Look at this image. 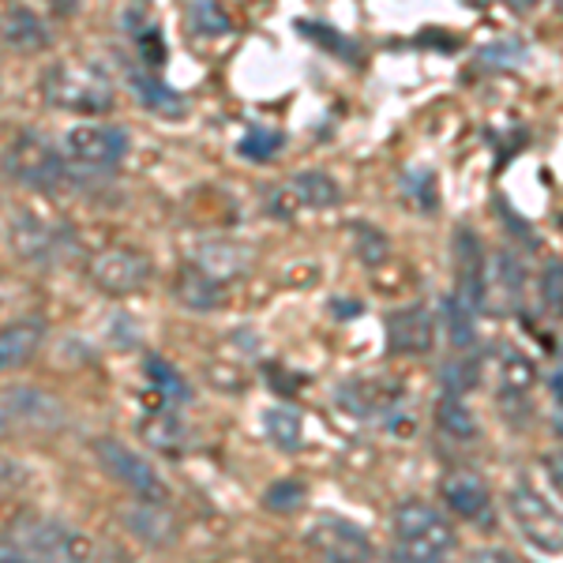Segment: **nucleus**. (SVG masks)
<instances>
[{"label": "nucleus", "instance_id": "f257e3e1", "mask_svg": "<svg viewBox=\"0 0 563 563\" xmlns=\"http://www.w3.org/2000/svg\"><path fill=\"white\" fill-rule=\"evenodd\" d=\"M395 549L402 563H448L455 552V530L432 504L406 499L395 511Z\"/></svg>", "mask_w": 563, "mask_h": 563}, {"label": "nucleus", "instance_id": "f03ea898", "mask_svg": "<svg viewBox=\"0 0 563 563\" xmlns=\"http://www.w3.org/2000/svg\"><path fill=\"white\" fill-rule=\"evenodd\" d=\"M42 95L53 106L71 109V113H106L113 106V87L95 65H53L42 76Z\"/></svg>", "mask_w": 563, "mask_h": 563}, {"label": "nucleus", "instance_id": "7ed1b4c3", "mask_svg": "<svg viewBox=\"0 0 563 563\" xmlns=\"http://www.w3.org/2000/svg\"><path fill=\"white\" fill-rule=\"evenodd\" d=\"M8 552L23 563H79V549L65 526L38 519V515H20L8 526Z\"/></svg>", "mask_w": 563, "mask_h": 563}, {"label": "nucleus", "instance_id": "20e7f679", "mask_svg": "<svg viewBox=\"0 0 563 563\" xmlns=\"http://www.w3.org/2000/svg\"><path fill=\"white\" fill-rule=\"evenodd\" d=\"M4 169H8V177H15L20 185L42 188V192H49V188H57L60 180H65V162H60V154L34 132H23L8 143Z\"/></svg>", "mask_w": 563, "mask_h": 563}, {"label": "nucleus", "instance_id": "39448f33", "mask_svg": "<svg viewBox=\"0 0 563 563\" xmlns=\"http://www.w3.org/2000/svg\"><path fill=\"white\" fill-rule=\"evenodd\" d=\"M95 455H98V466H102L106 474L117 481V485H124L129 493H135L140 499L158 504V499L166 496V481L158 477V470H154L143 455H135L129 443L95 440Z\"/></svg>", "mask_w": 563, "mask_h": 563}, {"label": "nucleus", "instance_id": "423d86ee", "mask_svg": "<svg viewBox=\"0 0 563 563\" xmlns=\"http://www.w3.org/2000/svg\"><path fill=\"white\" fill-rule=\"evenodd\" d=\"M511 515L530 544H538L541 552H552V556L563 552V515L533 485L511 488Z\"/></svg>", "mask_w": 563, "mask_h": 563}, {"label": "nucleus", "instance_id": "0eeeda50", "mask_svg": "<svg viewBox=\"0 0 563 563\" xmlns=\"http://www.w3.org/2000/svg\"><path fill=\"white\" fill-rule=\"evenodd\" d=\"M4 424L23 432H57L65 424V406L38 387H8L4 390Z\"/></svg>", "mask_w": 563, "mask_h": 563}, {"label": "nucleus", "instance_id": "6e6552de", "mask_svg": "<svg viewBox=\"0 0 563 563\" xmlns=\"http://www.w3.org/2000/svg\"><path fill=\"white\" fill-rule=\"evenodd\" d=\"M308 544H312L316 556H323L327 563H368L372 560L368 533L346 519H334V515L316 519V526L308 530Z\"/></svg>", "mask_w": 563, "mask_h": 563}, {"label": "nucleus", "instance_id": "1a4fd4ad", "mask_svg": "<svg viewBox=\"0 0 563 563\" xmlns=\"http://www.w3.org/2000/svg\"><path fill=\"white\" fill-rule=\"evenodd\" d=\"M65 151L79 166L106 169V166H117V162L129 154V135L117 129V124H76V129L65 135Z\"/></svg>", "mask_w": 563, "mask_h": 563}, {"label": "nucleus", "instance_id": "9d476101", "mask_svg": "<svg viewBox=\"0 0 563 563\" xmlns=\"http://www.w3.org/2000/svg\"><path fill=\"white\" fill-rule=\"evenodd\" d=\"M147 275H151V263L143 260L140 252H129V249H109L90 260V282H95L102 294H113V297L143 289Z\"/></svg>", "mask_w": 563, "mask_h": 563}, {"label": "nucleus", "instance_id": "9b49d317", "mask_svg": "<svg viewBox=\"0 0 563 563\" xmlns=\"http://www.w3.org/2000/svg\"><path fill=\"white\" fill-rule=\"evenodd\" d=\"M455 256H459V289L455 297L462 305H470L474 312L485 308L488 297V275H485V249L474 230L455 233Z\"/></svg>", "mask_w": 563, "mask_h": 563}, {"label": "nucleus", "instance_id": "f8f14e48", "mask_svg": "<svg viewBox=\"0 0 563 563\" xmlns=\"http://www.w3.org/2000/svg\"><path fill=\"white\" fill-rule=\"evenodd\" d=\"M435 339V320L424 305L398 308L387 316V342L395 353H429Z\"/></svg>", "mask_w": 563, "mask_h": 563}, {"label": "nucleus", "instance_id": "ddd939ff", "mask_svg": "<svg viewBox=\"0 0 563 563\" xmlns=\"http://www.w3.org/2000/svg\"><path fill=\"white\" fill-rule=\"evenodd\" d=\"M8 238H12V249L31 263H49L57 252V233L34 211H15L8 222Z\"/></svg>", "mask_w": 563, "mask_h": 563}, {"label": "nucleus", "instance_id": "4468645a", "mask_svg": "<svg viewBox=\"0 0 563 563\" xmlns=\"http://www.w3.org/2000/svg\"><path fill=\"white\" fill-rule=\"evenodd\" d=\"M443 499H448V507L462 515V519H481L488 511V485L474 470H451L443 477Z\"/></svg>", "mask_w": 563, "mask_h": 563}, {"label": "nucleus", "instance_id": "2eb2a0df", "mask_svg": "<svg viewBox=\"0 0 563 563\" xmlns=\"http://www.w3.org/2000/svg\"><path fill=\"white\" fill-rule=\"evenodd\" d=\"M174 294L192 312H211V308H218V297H222V282L211 271L199 267V263H185L174 278Z\"/></svg>", "mask_w": 563, "mask_h": 563}, {"label": "nucleus", "instance_id": "dca6fc26", "mask_svg": "<svg viewBox=\"0 0 563 563\" xmlns=\"http://www.w3.org/2000/svg\"><path fill=\"white\" fill-rule=\"evenodd\" d=\"M45 327L38 320H20V323H8L4 334H0V368H20L26 361L34 357L38 350Z\"/></svg>", "mask_w": 563, "mask_h": 563}, {"label": "nucleus", "instance_id": "f3484780", "mask_svg": "<svg viewBox=\"0 0 563 563\" xmlns=\"http://www.w3.org/2000/svg\"><path fill=\"white\" fill-rule=\"evenodd\" d=\"M124 522H129V530L140 533L147 544H169L177 538V522L169 519L166 507L151 504V499H143L140 507H129V511H124Z\"/></svg>", "mask_w": 563, "mask_h": 563}, {"label": "nucleus", "instance_id": "a211bd4d", "mask_svg": "<svg viewBox=\"0 0 563 563\" xmlns=\"http://www.w3.org/2000/svg\"><path fill=\"white\" fill-rule=\"evenodd\" d=\"M4 42L12 45V49H23V53L42 49V45L49 42V26H45L31 8H8L4 12Z\"/></svg>", "mask_w": 563, "mask_h": 563}, {"label": "nucleus", "instance_id": "6ab92c4d", "mask_svg": "<svg viewBox=\"0 0 563 563\" xmlns=\"http://www.w3.org/2000/svg\"><path fill=\"white\" fill-rule=\"evenodd\" d=\"M140 432H143V440H147L154 451H166V455H180V451H185V443H188L185 424H180L177 417L166 410V406H162L158 413L143 417Z\"/></svg>", "mask_w": 563, "mask_h": 563}, {"label": "nucleus", "instance_id": "aec40b11", "mask_svg": "<svg viewBox=\"0 0 563 563\" xmlns=\"http://www.w3.org/2000/svg\"><path fill=\"white\" fill-rule=\"evenodd\" d=\"M132 90L140 95L143 106H151L154 113H166V117H180L185 113V102H180V95L174 87H166L158 76H151V71H132Z\"/></svg>", "mask_w": 563, "mask_h": 563}, {"label": "nucleus", "instance_id": "412c9836", "mask_svg": "<svg viewBox=\"0 0 563 563\" xmlns=\"http://www.w3.org/2000/svg\"><path fill=\"white\" fill-rule=\"evenodd\" d=\"M263 432L271 435V443L282 451H297L305 440V424H301V413L289 410V406H271L263 413Z\"/></svg>", "mask_w": 563, "mask_h": 563}, {"label": "nucleus", "instance_id": "4be33fe9", "mask_svg": "<svg viewBox=\"0 0 563 563\" xmlns=\"http://www.w3.org/2000/svg\"><path fill=\"white\" fill-rule=\"evenodd\" d=\"M435 424H440L448 435H459V440H474L477 435L474 410H470V406L455 395H443L440 402H435Z\"/></svg>", "mask_w": 563, "mask_h": 563}, {"label": "nucleus", "instance_id": "5701e85b", "mask_svg": "<svg viewBox=\"0 0 563 563\" xmlns=\"http://www.w3.org/2000/svg\"><path fill=\"white\" fill-rule=\"evenodd\" d=\"M289 192L301 199L305 207H331V203H339V185H334V177L320 174V169H305V174H297L294 185H289Z\"/></svg>", "mask_w": 563, "mask_h": 563}, {"label": "nucleus", "instance_id": "b1692460", "mask_svg": "<svg viewBox=\"0 0 563 563\" xmlns=\"http://www.w3.org/2000/svg\"><path fill=\"white\" fill-rule=\"evenodd\" d=\"M147 379H151V387L158 390V395L166 398L169 406H180V402H188V398H192V390H188V379L180 376V372L169 365V361H162V357H147Z\"/></svg>", "mask_w": 563, "mask_h": 563}, {"label": "nucleus", "instance_id": "393cba45", "mask_svg": "<svg viewBox=\"0 0 563 563\" xmlns=\"http://www.w3.org/2000/svg\"><path fill=\"white\" fill-rule=\"evenodd\" d=\"M443 316H448V331H451V342H455L459 350L474 346L477 339V323H474V308L462 305L459 297H448V305H443Z\"/></svg>", "mask_w": 563, "mask_h": 563}, {"label": "nucleus", "instance_id": "a878e982", "mask_svg": "<svg viewBox=\"0 0 563 563\" xmlns=\"http://www.w3.org/2000/svg\"><path fill=\"white\" fill-rule=\"evenodd\" d=\"M188 23H192V31L199 38H218V34L230 31V15H225V8L211 4V0H199V4L188 8Z\"/></svg>", "mask_w": 563, "mask_h": 563}, {"label": "nucleus", "instance_id": "bb28decb", "mask_svg": "<svg viewBox=\"0 0 563 563\" xmlns=\"http://www.w3.org/2000/svg\"><path fill=\"white\" fill-rule=\"evenodd\" d=\"M278 147H282V132H275V129H249L241 135V143H238V151L244 154L249 162H271L278 154Z\"/></svg>", "mask_w": 563, "mask_h": 563}, {"label": "nucleus", "instance_id": "cd10ccee", "mask_svg": "<svg viewBox=\"0 0 563 563\" xmlns=\"http://www.w3.org/2000/svg\"><path fill=\"white\" fill-rule=\"evenodd\" d=\"M499 376H504V387L507 390H515V395H522V390H530V384H533V361L526 357V353H519V350H507L504 353V365H499Z\"/></svg>", "mask_w": 563, "mask_h": 563}, {"label": "nucleus", "instance_id": "c85d7f7f", "mask_svg": "<svg viewBox=\"0 0 563 563\" xmlns=\"http://www.w3.org/2000/svg\"><path fill=\"white\" fill-rule=\"evenodd\" d=\"M481 379V365L477 361H448V365L440 368V384L448 395H466L470 387H477Z\"/></svg>", "mask_w": 563, "mask_h": 563}, {"label": "nucleus", "instance_id": "c756f323", "mask_svg": "<svg viewBox=\"0 0 563 563\" xmlns=\"http://www.w3.org/2000/svg\"><path fill=\"white\" fill-rule=\"evenodd\" d=\"M541 301L549 312L563 316V263H556V260H552L541 275Z\"/></svg>", "mask_w": 563, "mask_h": 563}, {"label": "nucleus", "instance_id": "7c9ffc66", "mask_svg": "<svg viewBox=\"0 0 563 563\" xmlns=\"http://www.w3.org/2000/svg\"><path fill=\"white\" fill-rule=\"evenodd\" d=\"M135 45H140V53H143V65L158 68L162 60H166V45H162L158 38H154V31L135 34Z\"/></svg>", "mask_w": 563, "mask_h": 563}, {"label": "nucleus", "instance_id": "2f4dec72", "mask_svg": "<svg viewBox=\"0 0 563 563\" xmlns=\"http://www.w3.org/2000/svg\"><path fill=\"white\" fill-rule=\"evenodd\" d=\"M267 504L271 507H294V504H301V488H297L294 481H278L275 493L267 496Z\"/></svg>", "mask_w": 563, "mask_h": 563}, {"label": "nucleus", "instance_id": "473e14b6", "mask_svg": "<svg viewBox=\"0 0 563 563\" xmlns=\"http://www.w3.org/2000/svg\"><path fill=\"white\" fill-rule=\"evenodd\" d=\"M549 474L556 477V485L563 488V455H556V459H549Z\"/></svg>", "mask_w": 563, "mask_h": 563}, {"label": "nucleus", "instance_id": "72a5a7b5", "mask_svg": "<svg viewBox=\"0 0 563 563\" xmlns=\"http://www.w3.org/2000/svg\"><path fill=\"white\" fill-rule=\"evenodd\" d=\"M4 563H23L20 556H12V552H4Z\"/></svg>", "mask_w": 563, "mask_h": 563}]
</instances>
